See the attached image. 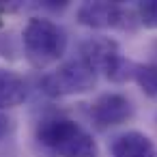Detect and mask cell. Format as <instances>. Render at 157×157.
Listing matches in <instances>:
<instances>
[{
	"mask_svg": "<svg viewBox=\"0 0 157 157\" xmlns=\"http://www.w3.org/2000/svg\"><path fill=\"white\" fill-rule=\"evenodd\" d=\"M35 140L50 157H97L99 146L93 133L67 114H45L37 121Z\"/></svg>",
	"mask_w": 157,
	"mask_h": 157,
	"instance_id": "obj_1",
	"label": "cell"
},
{
	"mask_svg": "<svg viewBox=\"0 0 157 157\" xmlns=\"http://www.w3.org/2000/svg\"><path fill=\"white\" fill-rule=\"evenodd\" d=\"M22 48L28 65L43 71L65 56L69 48V35L52 17L35 15L26 22L22 30Z\"/></svg>",
	"mask_w": 157,
	"mask_h": 157,
	"instance_id": "obj_2",
	"label": "cell"
},
{
	"mask_svg": "<svg viewBox=\"0 0 157 157\" xmlns=\"http://www.w3.org/2000/svg\"><path fill=\"white\" fill-rule=\"evenodd\" d=\"M97 75L101 73L112 84L131 82L136 60L123 56L118 43L110 37H88L80 43V56Z\"/></svg>",
	"mask_w": 157,
	"mask_h": 157,
	"instance_id": "obj_3",
	"label": "cell"
},
{
	"mask_svg": "<svg viewBox=\"0 0 157 157\" xmlns=\"http://www.w3.org/2000/svg\"><path fill=\"white\" fill-rule=\"evenodd\" d=\"M95 84H97V73L82 58H71L48 71L41 78L39 88L50 99H65V97L84 95L93 90Z\"/></svg>",
	"mask_w": 157,
	"mask_h": 157,
	"instance_id": "obj_4",
	"label": "cell"
},
{
	"mask_svg": "<svg viewBox=\"0 0 157 157\" xmlns=\"http://www.w3.org/2000/svg\"><path fill=\"white\" fill-rule=\"evenodd\" d=\"M75 20L93 30H123L133 33L140 24L136 17L133 7H125L121 2H108V0H97V2H82L75 11Z\"/></svg>",
	"mask_w": 157,
	"mask_h": 157,
	"instance_id": "obj_5",
	"label": "cell"
},
{
	"mask_svg": "<svg viewBox=\"0 0 157 157\" xmlns=\"http://www.w3.org/2000/svg\"><path fill=\"white\" fill-rule=\"evenodd\" d=\"M136 114V108L131 103V99L123 93H101L99 97L93 99V103L88 105V116L93 121V125L101 131L125 125L127 121H131Z\"/></svg>",
	"mask_w": 157,
	"mask_h": 157,
	"instance_id": "obj_6",
	"label": "cell"
},
{
	"mask_svg": "<svg viewBox=\"0 0 157 157\" xmlns=\"http://www.w3.org/2000/svg\"><path fill=\"white\" fill-rule=\"evenodd\" d=\"M110 157H157V144L151 136L129 129L110 140Z\"/></svg>",
	"mask_w": 157,
	"mask_h": 157,
	"instance_id": "obj_7",
	"label": "cell"
},
{
	"mask_svg": "<svg viewBox=\"0 0 157 157\" xmlns=\"http://www.w3.org/2000/svg\"><path fill=\"white\" fill-rule=\"evenodd\" d=\"M28 99V82L13 69L0 67V112L13 110Z\"/></svg>",
	"mask_w": 157,
	"mask_h": 157,
	"instance_id": "obj_8",
	"label": "cell"
},
{
	"mask_svg": "<svg viewBox=\"0 0 157 157\" xmlns=\"http://www.w3.org/2000/svg\"><path fill=\"white\" fill-rule=\"evenodd\" d=\"M131 82L148 99H157V63H153V60H148V63H136Z\"/></svg>",
	"mask_w": 157,
	"mask_h": 157,
	"instance_id": "obj_9",
	"label": "cell"
},
{
	"mask_svg": "<svg viewBox=\"0 0 157 157\" xmlns=\"http://www.w3.org/2000/svg\"><path fill=\"white\" fill-rule=\"evenodd\" d=\"M138 24L148 28V30H157V0H140L133 5Z\"/></svg>",
	"mask_w": 157,
	"mask_h": 157,
	"instance_id": "obj_10",
	"label": "cell"
},
{
	"mask_svg": "<svg viewBox=\"0 0 157 157\" xmlns=\"http://www.w3.org/2000/svg\"><path fill=\"white\" fill-rule=\"evenodd\" d=\"M11 131H13V118L5 112H0V142L7 140L11 136Z\"/></svg>",
	"mask_w": 157,
	"mask_h": 157,
	"instance_id": "obj_11",
	"label": "cell"
}]
</instances>
